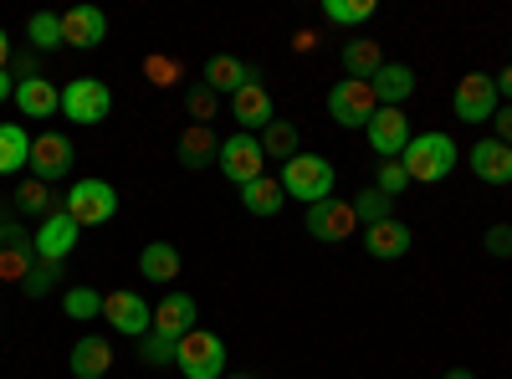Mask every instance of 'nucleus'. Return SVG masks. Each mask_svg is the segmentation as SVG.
<instances>
[{
	"instance_id": "nucleus-15",
	"label": "nucleus",
	"mask_w": 512,
	"mask_h": 379,
	"mask_svg": "<svg viewBox=\"0 0 512 379\" xmlns=\"http://www.w3.org/2000/svg\"><path fill=\"white\" fill-rule=\"evenodd\" d=\"M231 113H236V123H241V134H262L267 123H277V113H272V93L262 88V77H251L246 88L231 98Z\"/></svg>"
},
{
	"instance_id": "nucleus-35",
	"label": "nucleus",
	"mask_w": 512,
	"mask_h": 379,
	"mask_svg": "<svg viewBox=\"0 0 512 379\" xmlns=\"http://www.w3.org/2000/svg\"><path fill=\"white\" fill-rule=\"evenodd\" d=\"M62 308H67V318H98V313H103V292H93V287H67Z\"/></svg>"
},
{
	"instance_id": "nucleus-36",
	"label": "nucleus",
	"mask_w": 512,
	"mask_h": 379,
	"mask_svg": "<svg viewBox=\"0 0 512 379\" xmlns=\"http://www.w3.org/2000/svg\"><path fill=\"white\" fill-rule=\"evenodd\" d=\"M185 108H190V118H195V123H205V129H210V123H216V108H221V98L210 93L205 82H195V88L185 93Z\"/></svg>"
},
{
	"instance_id": "nucleus-11",
	"label": "nucleus",
	"mask_w": 512,
	"mask_h": 379,
	"mask_svg": "<svg viewBox=\"0 0 512 379\" xmlns=\"http://www.w3.org/2000/svg\"><path fill=\"white\" fill-rule=\"evenodd\" d=\"M359 231V216H354V200H318V205H308V236H318V241H349Z\"/></svg>"
},
{
	"instance_id": "nucleus-42",
	"label": "nucleus",
	"mask_w": 512,
	"mask_h": 379,
	"mask_svg": "<svg viewBox=\"0 0 512 379\" xmlns=\"http://www.w3.org/2000/svg\"><path fill=\"white\" fill-rule=\"evenodd\" d=\"M11 62H16V57H11V36L0 31V72H11Z\"/></svg>"
},
{
	"instance_id": "nucleus-46",
	"label": "nucleus",
	"mask_w": 512,
	"mask_h": 379,
	"mask_svg": "<svg viewBox=\"0 0 512 379\" xmlns=\"http://www.w3.org/2000/svg\"><path fill=\"white\" fill-rule=\"evenodd\" d=\"M441 379H477V374H472V369H446Z\"/></svg>"
},
{
	"instance_id": "nucleus-31",
	"label": "nucleus",
	"mask_w": 512,
	"mask_h": 379,
	"mask_svg": "<svg viewBox=\"0 0 512 379\" xmlns=\"http://www.w3.org/2000/svg\"><path fill=\"white\" fill-rule=\"evenodd\" d=\"M16 205L26 210V216H41V221H47L52 210H62V205L52 200V185H41V180H26V185L16 190Z\"/></svg>"
},
{
	"instance_id": "nucleus-25",
	"label": "nucleus",
	"mask_w": 512,
	"mask_h": 379,
	"mask_svg": "<svg viewBox=\"0 0 512 379\" xmlns=\"http://www.w3.org/2000/svg\"><path fill=\"white\" fill-rule=\"evenodd\" d=\"M374 93H379V108H400L415 93V72L405 62H384L379 77H374Z\"/></svg>"
},
{
	"instance_id": "nucleus-16",
	"label": "nucleus",
	"mask_w": 512,
	"mask_h": 379,
	"mask_svg": "<svg viewBox=\"0 0 512 379\" xmlns=\"http://www.w3.org/2000/svg\"><path fill=\"white\" fill-rule=\"evenodd\" d=\"M36 262V241H26V231L16 226H0V282H26Z\"/></svg>"
},
{
	"instance_id": "nucleus-28",
	"label": "nucleus",
	"mask_w": 512,
	"mask_h": 379,
	"mask_svg": "<svg viewBox=\"0 0 512 379\" xmlns=\"http://www.w3.org/2000/svg\"><path fill=\"white\" fill-rule=\"evenodd\" d=\"M379 67H384L379 41L359 36V41H349V47H344V72H349V77H359V82H374V77H379Z\"/></svg>"
},
{
	"instance_id": "nucleus-29",
	"label": "nucleus",
	"mask_w": 512,
	"mask_h": 379,
	"mask_svg": "<svg viewBox=\"0 0 512 379\" xmlns=\"http://www.w3.org/2000/svg\"><path fill=\"white\" fill-rule=\"evenodd\" d=\"M256 139H262V154H267V159H282V164H287V159L297 154V129H292V123H282V118L267 123Z\"/></svg>"
},
{
	"instance_id": "nucleus-13",
	"label": "nucleus",
	"mask_w": 512,
	"mask_h": 379,
	"mask_svg": "<svg viewBox=\"0 0 512 379\" xmlns=\"http://www.w3.org/2000/svg\"><path fill=\"white\" fill-rule=\"evenodd\" d=\"M77 231H82V226L67 216V210H52V216L36 226V236H31V241H36V257H41V262H67L72 246H77Z\"/></svg>"
},
{
	"instance_id": "nucleus-23",
	"label": "nucleus",
	"mask_w": 512,
	"mask_h": 379,
	"mask_svg": "<svg viewBox=\"0 0 512 379\" xmlns=\"http://www.w3.org/2000/svg\"><path fill=\"white\" fill-rule=\"evenodd\" d=\"M251 77H262V72L246 67V62H236V57H210V62H205V88L216 93V98H221V93H231V98H236Z\"/></svg>"
},
{
	"instance_id": "nucleus-33",
	"label": "nucleus",
	"mask_w": 512,
	"mask_h": 379,
	"mask_svg": "<svg viewBox=\"0 0 512 379\" xmlns=\"http://www.w3.org/2000/svg\"><path fill=\"white\" fill-rule=\"evenodd\" d=\"M323 16H328L333 26H364V21L374 16V0H328Z\"/></svg>"
},
{
	"instance_id": "nucleus-7",
	"label": "nucleus",
	"mask_w": 512,
	"mask_h": 379,
	"mask_svg": "<svg viewBox=\"0 0 512 379\" xmlns=\"http://www.w3.org/2000/svg\"><path fill=\"white\" fill-rule=\"evenodd\" d=\"M103 318H108V328L128 333V339H149V333H154V308L139 298L134 287L103 292Z\"/></svg>"
},
{
	"instance_id": "nucleus-3",
	"label": "nucleus",
	"mask_w": 512,
	"mask_h": 379,
	"mask_svg": "<svg viewBox=\"0 0 512 379\" xmlns=\"http://www.w3.org/2000/svg\"><path fill=\"white\" fill-rule=\"evenodd\" d=\"M175 369L185 379H226V344L210 328H190L175 344Z\"/></svg>"
},
{
	"instance_id": "nucleus-1",
	"label": "nucleus",
	"mask_w": 512,
	"mask_h": 379,
	"mask_svg": "<svg viewBox=\"0 0 512 379\" xmlns=\"http://www.w3.org/2000/svg\"><path fill=\"white\" fill-rule=\"evenodd\" d=\"M400 164H405L410 185H436V180H446V175L456 170V144H451L446 134H415V139L405 144Z\"/></svg>"
},
{
	"instance_id": "nucleus-5",
	"label": "nucleus",
	"mask_w": 512,
	"mask_h": 379,
	"mask_svg": "<svg viewBox=\"0 0 512 379\" xmlns=\"http://www.w3.org/2000/svg\"><path fill=\"white\" fill-rule=\"evenodd\" d=\"M328 113L338 129H369V118L379 113V93H374V82H333V93H328Z\"/></svg>"
},
{
	"instance_id": "nucleus-44",
	"label": "nucleus",
	"mask_w": 512,
	"mask_h": 379,
	"mask_svg": "<svg viewBox=\"0 0 512 379\" xmlns=\"http://www.w3.org/2000/svg\"><path fill=\"white\" fill-rule=\"evenodd\" d=\"M497 82V98H512V67H502V77H492Z\"/></svg>"
},
{
	"instance_id": "nucleus-2",
	"label": "nucleus",
	"mask_w": 512,
	"mask_h": 379,
	"mask_svg": "<svg viewBox=\"0 0 512 379\" xmlns=\"http://www.w3.org/2000/svg\"><path fill=\"white\" fill-rule=\"evenodd\" d=\"M282 190L292 195V200H303V205H318V200H328L333 195V185H338V175H333V164L323 159V154H303L297 149L287 164H282Z\"/></svg>"
},
{
	"instance_id": "nucleus-27",
	"label": "nucleus",
	"mask_w": 512,
	"mask_h": 379,
	"mask_svg": "<svg viewBox=\"0 0 512 379\" xmlns=\"http://www.w3.org/2000/svg\"><path fill=\"white\" fill-rule=\"evenodd\" d=\"M241 205L251 210V216H277V210L287 205V190H282V180L262 175V180H251V185H241Z\"/></svg>"
},
{
	"instance_id": "nucleus-9",
	"label": "nucleus",
	"mask_w": 512,
	"mask_h": 379,
	"mask_svg": "<svg viewBox=\"0 0 512 379\" xmlns=\"http://www.w3.org/2000/svg\"><path fill=\"white\" fill-rule=\"evenodd\" d=\"M72 139L67 134H36L31 139V180H41V185H57V180H67L72 175Z\"/></svg>"
},
{
	"instance_id": "nucleus-20",
	"label": "nucleus",
	"mask_w": 512,
	"mask_h": 379,
	"mask_svg": "<svg viewBox=\"0 0 512 379\" xmlns=\"http://www.w3.org/2000/svg\"><path fill=\"white\" fill-rule=\"evenodd\" d=\"M67 369H72L77 379H103V374L113 369V344L103 339V333H88V339H77V344H72Z\"/></svg>"
},
{
	"instance_id": "nucleus-6",
	"label": "nucleus",
	"mask_w": 512,
	"mask_h": 379,
	"mask_svg": "<svg viewBox=\"0 0 512 379\" xmlns=\"http://www.w3.org/2000/svg\"><path fill=\"white\" fill-rule=\"evenodd\" d=\"M62 113L72 123H103L113 113V93H108V82L103 77H72L67 88H62Z\"/></svg>"
},
{
	"instance_id": "nucleus-41",
	"label": "nucleus",
	"mask_w": 512,
	"mask_h": 379,
	"mask_svg": "<svg viewBox=\"0 0 512 379\" xmlns=\"http://www.w3.org/2000/svg\"><path fill=\"white\" fill-rule=\"evenodd\" d=\"M492 123H497V134H492V139L512 149V103H507V108H497V113H492Z\"/></svg>"
},
{
	"instance_id": "nucleus-26",
	"label": "nucleus",
	"mask_w": 512,
	"mask_h": 379,
	"mask_svg": "<svg viewBox=\"0 0 512 379\" xmlns=\"http://www.w3.org/2000/svg\"><path fill=\"white\" fill-rule=\"evenodd\" d=\"M31 164V134L21 123H0V175H21Z\"/></svg>"
},
{
	"instance_id": "nucleus-47",
	"label": "nucleus",
	"mask_w": 512,
	"mask_h": 379,
	"mask_svg": "<svg viewBox=\"0 0 512 379\" xmlns=\"http://www.w3.org/2000/svg\"><path fill=\"white\" fill-rule=\"evenodd\" d=\"M226 379H256V374H226Z\"/></svg>"
},
{
	"instance_id": "nucleus-32",
	"label": "nucleus",
	"mask_w": 512,
	"mask_h": 379,
	"mask_svg": "<svg viewBox=\"0 0 512 379\" xmlns=\"http://www.w3.org/2000/svg\"><path fill=\"white\" fill-rule=\"evenodd\" d=\"M390 210H395V200L384 195V190H359V200H354V216H359V226H379V221H390Z\"/></svg>"
},
{
	"instance_id": "nucleus-21",
	"label": "nucleus",
	"mask_w": 512,
	"mask_h": 379,
	"mask_svg": "<svg viewBox=\"0 0 512 379\" xmlns=\"http://www.w3.org/2000/svg\"><path fill=\"white\" fill-rule=\"evenodd\" d=\"M180 164H185V170H210V164H221V139H216V129L190 123V129L180 134Z\"/></svg>"
},
{
	"instance_id": "nucleus-34",
	"label": "nucleus",
	"mask_w": 512,
	"mask_h": 379,
	"mask_svg": "<svg viewBox=\"0 0 512 379\" xmlns=\"http://www.w3.org/2000/svg\"><path fill=\"white\" fill-rule=\"evenodd\" d=\"M62 282V262H36L31 272H26V282H21V292L26 298H47V292Z\"/></svg>"
},
{
	"instance_id": "nucleus-22",
	"label": "nucleus",
	"mask_w": 512,
	"mask_h": 379,
	"mask_svg": "<svg viewBox=\"0 0 512 379\" xmlns=\"http://www.w3.org/2000/svg\"><path fill=\"white\" fill-rule=\"evenodd\" d=\"M180 267H185V257H180L175 241H149V246L139 251V277H144V282H175Z\"/></svg>"
},
{
	"instance_id": "nucleus-18",
	"label": "nucleus",
	"mask_w": 512,
	"mask_h": 379,
	"mask_svg": "<svg viewBox=\"0 0 512 379\" xmlns=\"http://www.w3.org/2000/svg\"><path fill=\"white\" fill-rule=\"evenodd\" d=\"M410 226L405 221H379V226H364V251H369V257L374 262H400L405 257V251H410Z\"/></svg>"
},
{
	"instance_id": "nucleus-4",
	"label": "nucleus",
	"mask_w": 512,
	"mask_h": 379,
	"mask_svg": "<svg viewBox=\"0 0 512 379\" xmlns=\"http://www.w3.org/2000/svg\"><path fill=\"white\" fill-rule=\"evenodd\" d=\"M62 210L77 226H108L118 216V190L108 180H77L62 200Z\"/></svg>"
},
{
	"instance_id": "nucleus-17",
	"label": "nucleus",
	"mask_w": 512,
	"mask_h": 379,
	"mask_svg": "<svg viewBox=\"0 0 512 379\" xmlns=\"http://www.w3.org/2000/svg\"><path fill=\"white\" fill-rule=\"evenodd\" d=\"M190 328H195V298H185V292H169V298L154 303V333H159V339L180 344Z\"/></svg>"
},
{
	"instance_id": "nucleus-19",
	"label": "nucleus",
	"mask_w": 512,
	"mask_h": 379,
	"mask_svg": "<svg viewBox=\"0 0 512 379\" xmlns=\"http://www.w3.org/2000/svg\"><path fill=\"white\" fill-rule=\"evenodd\" d=\"M16 108L26 113V118H52V113H62V88H52V77H21L16 82Z\"/></svg>"
},
{
	"instance_id": "nucleus-14",
	"label": "nucleus",
	"mask_w": 512,
	"mask_h": 379,
	"mask_svg": "<svg viewBox=\"0 0 512 379\" xmlns=\"http://www.w3.org/2000/svg\"><path fill=\"white\" fill-rule=\"evenodd\" d=\"M103 36H108V16H103L98 6H72V11H62V47L93 52V47H103Z\"/></svg>"
},
{
	"instance_id": "nucleus-38",
	"label": "nucleus",
	"mask_w": 512,
	"mask_h": 379,
	"mask_svg": "<svg viewBox=\"0 0 512 379\" xmlns=\"http://www.w3.org/2000/svg\"><path fill=\"white\" fill-rule=\"evenodd\" d=\"M405 185H410V175H405V164H400V159H384V164H379V185H374V190H384V195L395 200V195H400Z\"/></svg>"
},
{
	"instance_id": "nucleus-24",
	"label": "nucleus",
	"mask_w": 512,
	"mask_h": 379,
	"mask_svg": "<svg viewBox=\"0 0 512 379\" xmlns=\"http://www.w3.org/2000/svg\"><path fill=\"white\" fill-rule=\"evenodd\" d=\"M472 170H477V180H487V185H512V149L497 144V139H482V144L472 149Z\"/></svg>"
},
{
	"instance_id": "nucleus-8",
	"label": "nucleus",
	"mask_w": 512,
	"mask_h": 379,
	"mask_svg": "<svg viewBox=\"0 0 512 379\" xmlns=\"http://www.w3.org/2000/svg\"><path fill=\"white\" fill-rule=\"evenodd\" d=\"M221 175L236 180V185L262 180V175H267L262 139H256V134H231V139H221Z\"/></svg>"
},
{
	"instance_id": "nucleus-43",
	"label": "nucleus",
	"mask_w": 512,
	"mask_h": 379,
	"mask_svg": "<svg viewBox=\"0 0 512 379\" xmlns=\"http://www.w3.org/2000/svg\"><path fill=\"white\" fill-rule=\"evenodd\" d=\"M292 47H297V52H313V47H318V36H313V31H297V36H292Z\"/></svg>"
},
{
	"instance_id": "nucleus-40",
	"label": "nucleus",
	"mask_w": 512,
	"mask_h": 379,
	"mask_svg": "<svg viewBox=\"0 0 512 379\" xmlns=\"http://www.w3.org/2000/svg\"><path fill=\"white\" fill-rule=\"evenodd\" d=\"M482 246H487V257L507 262V257H512V226H492V231L482 236Z\"/></svg>"
},
{
	"instance_id": "nucleus-39",
	"label": "nucleus",
	"mask_w": 512,
	"mask_h": 379,
	"mask_svg": "<svg viewBox=\"0 0 512 379\" xmlns=\"http://www.w3.org/2000/svg\"><path fill=\"white\" fill-rule=\"evenodd\" d=\"M139 359L144 364H175V344L159 339V333H149V339H139Z\"/></svg>"
},
{
	"instance_id": "nucleus-10",
	"label": "nucleus",
	"mask_w": 512,
	"mask_h": 379,
	"mask_svg": "<svg viewBox=\"0 0 512 379\" xmlns=\"http://www.w3.org/2000/svg\"><path fill=\"white\" fill-rule=\"evenodd\" d=\"M451 103H456V118L461 123H492V113H497V82L487 72H466L456 82Z\"/></svg>"
},
{
	"instance_id": "nucleus-30",
	"label": "nucleus",
	"mask_w": 512,
	"mask_h": 379,
	"mask_svg": "<svg viewBox=\"0 0 512 379\" xmlns=\"http://www.w3.org/2000/svg\"><path fill=\"white\" fill-rule=\"evenodd\" d=\"M26 36H31V47H36V52H57V47H62V16L36 11V16L26 21Z\"/></svg>"
},
{
	"instance_id": "nucleus-37",
	"label": "nucleus",
	"mask_w": 512,
	"mask_h": 379,
	"mask_svg": "<svg viewBox=\"0 0 512 379\" xmlns=\"http://www.w3.org/2000/svg\"><path fill=\"white\" fill-rule=\"evenodd\" d=\"M144 77L154 82V88H175V82L185 77V67H180L175 57H159V52H154V57L144 62Z\"/></svg>"
},
{
	"instance_id": "nucleus-45",
	"label": "nucleus",
	"mask_w": 512,
	"mask_h": 379,
	"mask_svg": "<svg viewBox=\"0 0 512 379\" xmlns=\"http://www.w3.org/2000/svg\"><path fill=\"white\" fill-rule=\"evenodd\" d=\"M6 98H16V82H11V72H0V103Z\"/></svg>"
},
{
	"instance_id": "nucleus-12",
	"label": "nucleus",
	"mask_w": 512,
	"mask_h": 379,
	"mask_svg": "<svg viewBox=\"0 0 512 379\" xmlns=\"http://www.w3.org/2000/svg\"><path fill=\"white\" fill-rule=\"evenodd\" d=\"M369 149L379 154V159H400L405 154V144L415 139L410 134V118H405V108H379L374 118H369Z\"/></svg>"
}]
</instances>
